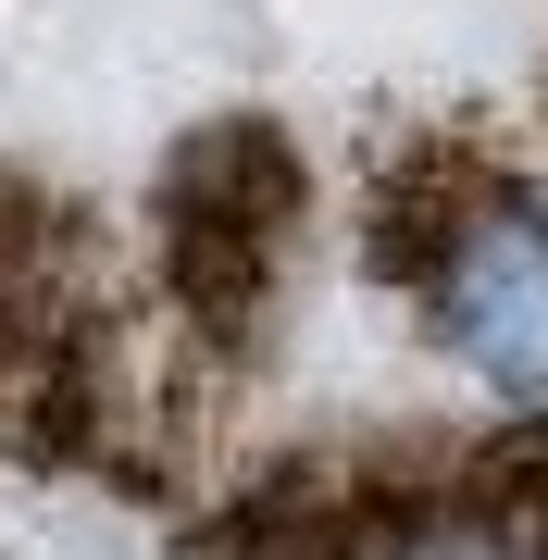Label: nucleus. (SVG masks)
Instances as JSON below:
<instances>
[{
    "label": "nucleus",
    "instance_id": "nucleus-1",
    "mask_svg": "<svg viewBox=\"0 0 548 560\" xmlns=\"http://www.w3.org/2000/svg\"><path fill=\"white\" fill-rule=\"evenodd\" d=\"M374 261L399 275V312L436 374L548 423V200L536 187L411 200L399 224H374Z\"/></svg>",
    "mask_w": 548,
    "mask_h": 560
}]
</instances>
